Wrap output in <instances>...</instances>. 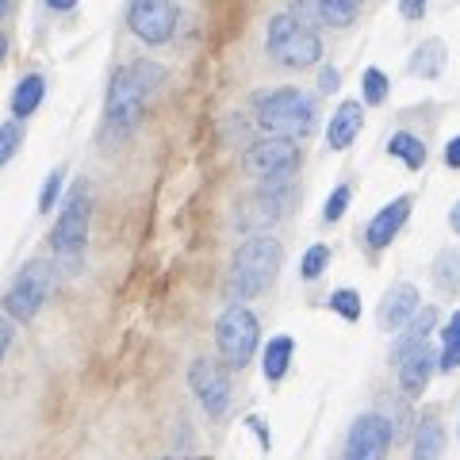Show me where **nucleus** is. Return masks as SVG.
<instances>
[{"instance_id": "f257e3e1", "label": "nucleus", "mask_w": 460, "mask_h": 460, "mask_svg": "<svg viewBox=\"0 0 460 460\" xmlns=\"http://www.w3.org/2000/svg\"><path fill=\"white\" fill-rule=\"evenodd\" d=\"M284 265V246L269 234H253L238 246L234 261H230V277H226V296L242 304V299L261 296L265 288L277 280V272Z\"/></svg>"}, {"instance_id": "f03ea898", "label": "nucleus", "mask_w": 460, "mask_h": 460, "mask_svg": "<svg viewBox=\"0 0 460 460\" xmlns=\"http://www.w3.org/2000/svg\"><path fill=\"white\" fill-rule=\"evenodd\" d=\"M265 50L277 66L284 69H307L323 58V39L314 31V23L307 20V8L296 4L292 12H280V16L269 20L265 31Z\"/></svg>"}, {"instance_id": "7ed1b4c3", "label": "nucleus", "mask_w": 460, "mask_h": 460, "mask_svg": "<svg viewBox=\"0 0 460 460\" xmlns=\"http://www.w3.org/2000/svg\"><path fill=\"white\" fill-rule=\"evenodd\" d=\"M253 123L277 138H307L319 123L314 100L299 89H269L253 96Z\"/></svg>"}, {"instance_id": "20e7f679", "label": "nucleus", "mask_w": 460, "mask_h": 460, "mask_svg": "<svg viewBox=\"0 0 460 460\" xmlns=\"http://www.w3.org/2000/svg\"><path fill=\"white\" fill-rule=\"evenodd\" d=\"M146 93L135 84L131 69H115V77L108 84V108H104V138L108 142H123L138 131L142 115H146Z\"/></svg>"}, {"instance_id": "39448f33", "label": "nucleus", "mask_w": 460, "mask_h": 460, "mask_svg": "<svg viewBox=\"0 0 460 460\" xmlns=\"http://www.w3.org/2000/svg\"><path fill=\"white\" fill-rule=\"evenodd\" d=\"M257 341H261V326H257V314L246 304H230L219 323H215V345H219L223 361L230 368H246L257 353Z\"/></svg>"}, {"instance_id": "423d86ee", "label": "nucleus", "mask_w": 460, "mask_h": 460, "mask_svg": "<svg viewBox=\"0 0 460 460\" xmlns=\"http://www.w3.org/2000/svg\"><path fill=\"white\" fill-rule=\"evenodd\" d=\"M296 181H261V189H257L253 196H246L234 211V223L242 230H253V234H261V230H269L272 223H280L288 211H292L296 204Z\"/></svg>"}, {"instance_id": "0eeeda50", "label": "nucleus", "mask_w": 460, "mask_h": 460, "mask_svg": "<svg viewBox=\"0 0 460 460\" xmlns=\"http://www.w3.org/2000/svg\"><path fill=\"white\" fill-rule=\"evenodd\" d=\"M54 280H58L54 261H27V265L20 269V277L12 280L8 296H4V311H8V319H16V323H31L35 314L42 311V304L50 299Z\"/></svg>"}, {"instance_id": "6e6552de", "label": "nucleus", "mask_w": 460, "mask_h": 460, "mask_svg": "<svg viewBox=\"0 0 460 460\" xmlns=\"http://www.w3.org/2000/svg\"><path fill=\"white\" fill-rule=\"evenodd\" d=\"M89 223H93V189H89V181H77L54 223V234H50L54 253L77 257L84 250V242H89Z\"/></svg>"}, {"instance_id": "1a4fd4ad", "label": "nucleus", "mask_w": 460, "mask_h": 460, "mask_svg": "<svg viewBox=\"0 0 460 460\" xmlns=\"http://www.w3.org/2000/svg\"><path fill=\"white\" fill-rule=\"evenodd\" d=\"M304 165V150L296 138H277L265 135L246 150V172L257 181H288Z\"/></svg>"}, {"instance_id": "9d476101", "label": "nucleus", "mask_w": 460, "mask_h": 460, "mask_svg": "<svg viewBox=\"0 0 460 460\" xmlns=\"http://www.w3.org/2000/svg\"><path fill=\"white\" fill-rule=\"evenodd\" d=\"M177 0H131V12H127V23H131L135 39H142L146 47H162L177 31Z\"/></svg>"}, {"instance_id": "9b49d317", "label": "nucleus", "mask_w": 460, "mask_h": 460, "mask_svg": "<svg viewBox=\"0 0 460 460\" xmlns=\"http://www.w3.org/2000/svg\"><path fill=\"white\" fill-rule=\"evenodd\" d=\"M189 387L196 402L204 407L211 419H223L230 411V376L219 361H211V357H196L189 365Z\"/></svg>"}, {"instance_id": "f8f14e48", "label": "nucleus", "mask_w": 460, "mask_h": 460, "mask_svg": "<svg viewBox=\"0 0 460 460\" xmlns=\"http://www.w3.org/2000/svg\"><path fill=\"white\" fill-rule=\"evenodd\" d=\"M387 453H392V422L376 411L361 414L345 438V460H387Z\"/></svg>"}, {"instance_id": "ddd939ff", "label": "nucleus", "mask_w": 460, "mask_h": 460, "mask_svg": "<svg viewBox=\"0 0 460 460\" xmlns=\"http://www.w3.org/2000/svg\"><path fill=\"white\" fill-rule=\"evenodd\" d=\"M411 208H414V199L411 196H395L392 204H384L376 215H372V223L365 226V242L372 250H387L392 242L399 238V230L407 226L411 219Z\"/></svg>"}, {"instance_id": "4468645a", "label": "nucleus", "mask_w": 460, "mask_h": 460, "mask_svg": "<svg viewBox=\"0 0 460 460\" xmlns=\"http://www.w3.org/2000/svg\"><path fill=\"white\" fill-rule=\"evenodd\" d=\"M395 368H399V387H402V395H407V399H419V395L426 392L429 376L438 372V349L426 341V345H419V349H411Z\"/></svg>"}, {"instance_id": "2eb2a0df", "label": "nucleus", "mask_w": 460, "mask_h": 460, "mask_svg": "<svg viewBox=\"0 0 460 460\" xmlns=\"http://www.w3.org/2000/svg\"><path fill=\"white\" fill-rule=\"evenodd\" d=\"M414 314H419V288L414 284H395L380 299V330H387V334H399Z\"/></svg>"}, {"instance_id": "dca6fc26", "label": "nucleus", "mask_w": 460, "mask_h": 460, "mask_svg": "<svg viewBox=\"0 0 460 460\" xmlns=\"http://www.w3.org/2000/svg\"><path fill=\"white\" fill-rule=\"evenodd\" d=\"M361 127H365V108H361V100H341L338 111L330 115L326 146H330V150H349L353 138L361 135Z\"/></svg>"}, {"instance_id": "f3484780", "label": "nucleus", "mask_w": 460, "mask_h": 460, "mask_svg": "<svg viewBox=\"0 0 460 460\" xmlns=\"http://www.w3.org/2000/svg\"><path fill=\"white\" fill-rule=\"evenodd\" d=\"M434 326H438V311H434V307H419V314H414V319L399 330L395 349H392V361L399 365L411 349H419V345H426V341H429V334H434Z\"/></svg>"}, {"instance_id": "a211bd4d", "label": "nucleus", "mask_w": 460, "mask_h": 460, "mask_svg": "<svg viewBox=\"0 0 460 460\" xmlns=\"http://www.w3.org/2000/svg\"><path fill=\"white\" fill-rule=\"evenodd\" d=\"M445 456V426L438 414H426L414 429V441H411V460H441Z\"/></svg>"}, {"instance_id": "6ab92c4d", "label": "nucleus", "mask_w": 460, "mask_h": 460, "mask_svg": "<svg viewBox=\"0 0 460 460\" xmlns=\"http://www.w3.org/2000/svg\"><path fill=\"white\" fill-rule=\"evenodd\" d=\"M445 62H449V50H445V42L441 39H426V42H419V50L411 54L407 69H411L414 77H422V81H434V77L445 74Z\"/></svg>"}, {"instance_id": "aec40b11", "label": "nucleus", "mask_w": 460, "mask_h": 460, "mask_svg": "<svg viewBox=\"0 0 460 460\" xmlns=\"http://www.w3.org/2000/svg\"><path fill=\"white\" fill-rule=\"evenodd\" d=\"M292 353H296V341L292 338H269L265 345V357H261V372L269 384H277L288 376V368H292Z\"/></svg>"}, {"instance_id": "412c9836", "label": "nucleus", "mask_w": 460, "mask_h": 460, "mask_svg": "<svg viewBox=\"0 0 460 460\" xmlns=\"http://www.w3.org/2000/svg\"><path fill=\"white\" fill-rule=\"evenodd\" d=\"M42 96H47V81H42L39 74H27V77L16 84V93H12V115H16V119H27V115H35L39 104H42Z\"/></svg>"}, {"instance_id": "4be33fe9", "label": "nucleus", "mask_w": 460, "mask_h": 460, "mask_svg": "<svg viewBox=\"0 0 460 460\" xmlns=\"http://www.w3.org/2000/svg\"><path fill=\"white\" fill-rule=\"evenodd\" d=\"M387 154L395 157V162H402L411 172H419L426 165V146H422V138L419 135H411V131H395L392 138H387Z\"/></svg>"}, {"instance_id": "5701e85b", "label": "nucleus", "mask_w": 460, "mask_h": 460, "mask_svg": "<svg viewBox=\"0 0 460 460\" xmlns=\"http://www.w3.org/2000/svg\"><path fill=\"white\" fill-rule=\"evenodd\" d=\"M314 16L330 27H349L361 16V0H314Z\"/></svg>"}, {"instance_id": "b1692460", "label": "nucleus", "mask_w": 460, "mask_h": 460, "mask_svg": "<svg viewBox=\"0 0 460 460\" xmlns=\"http://www.w3.org/2000/svg\"><path fill=\"white\" fill-rule=\"evenodd\" d=\"M438 368H441V372L460 368V311H453V314H449V323H445V330H441Z\"/></svg>"}, {"instance_id": "393cba45", "label": "nucleus", "mask_w": 460, "mask_h": 460, "mask_svg": "<svg viewBox=\"0 0 460 460\" xmlns=\"http://www.w3.org/2000/svg\"><path fill=\"white\" fill-rule=\"evenodd\" d=\"M434 284L441 288V292H460V250H441L434 257Z\"/></svg>"}, {"instance_id": "a878e982", "label": "nucleus", "mask_w": 460, "mask_h": 460, "mask_svg": "<svg viewBox=\"0 0 460 460\" xmlns=\"http://www.w3.org/2000/svg\"><path fill=\"white\" fill-rule=\"evenodd\" d=\"M127 69H131V77H135L138 89L146 93V100H150V96H154V93L165 84V69L157 66V62H146V58H142V62H131Z\"/></svg>"}, {"instance_id": "bb28decb", "label": "nucleus", "mask_w": 460, "mask_h": 460, "mask_svg": "<svg viewBox=\"0 0 460 460\" xmlns=\"http://www.w3.org/2000/svg\"><path fill=\"white\" fill-rule=\"evenodd\" d=\"M361 93H365V104H384L387 100V93H392V84H387V77H384V69H365V77H361Z\"/></svg>"}, {"instance_id": "cd10ccee", "label": "nucleus", "mask_w": 460, "mask_h": 460, "mask_svg": "<svg viewBox=\"0 0 460 460\" xmlns=\"http://www.w3.org/2000/svg\"><path fill=\"white\" fill-rule=\"evenodd\" d=\"M330 311L341 314L345 323H357L361 319V296H357L353 288H338V292L330 296Z\"/></svg>"}, {"instance_id": "c85d7f7f", "label": "nucleus", "mask_w": 460, "mask_h": 460, "mask_svg": "<svg viewBox=\"0 0 460 460\" xmlns=\"http://www.w3.org/2000/svg\"><path fill=\"white\" fill-rule=\"evenodd\" d=\"M326 265H330V246H311L307 253H304V261H299V277L304 280H319L323 272H326Z\"/></svg>"}, {"instance_id": "c756f323", "label": "nucleus", "mask_w": 460, "mask_h": 460, "mask_svg": "<svg viewBox=\"0 0 460 460\" xmlns=\"http://www.w3.org/2000/svg\"><path fill=\"white\" fill-rule=\"evenodd\" d=\"M23 146V135H20V123H0V169H4L12 157L20 154Z\"/></svg>"}, {"instance_id": "7c9ffc66", "label": "nucleus", "mask_w": 460, "mask_h": 460, "mask_svg": "<svg viewBox=\"0 0 460 460\" xmlns=\"http://www.w3.org/2000/svg\"><path fill=\"white\" fill-rule=\"evenodd\" d=\"M349 199H353V189H349V184H338V189L326 196V204H323V219L326 223H338L341 215H345V208H349Z\"/></svg>"}, {"instance_id": "2f4dec72", "label": "nucleus", "mask_w": 460, "mask_h": 460, "mask_svg": "<svg viewBox=\"0 0 460 460\" xmlns=\"http://www.w3.org/2000/svg\"><path fill=\"white\" fill-rule=\"evenodd\" d=\"M58 192H62V169H54L50 177H47V184H42V196H39V211H42V215L54 211Z\"/></svg>"}, {"instance_id": "473e14b6", "label": "nucleus", "mask_w": 460, "mask_h": 460, "mask_svg": "<svg viewBox=\"0 0 460 460\" xmlns=\"http://www.w3.org/2000/svg\"><path fill=\"white\" fill-rule=\"evenodd\" d=\"M429 8V0H399V16L402 20H422Z\"/></svg>"}, {"instance_id": "72a5a7b5", "label": "nucleus", "mask_w": 460, "mask_h": 460, "mask_svg": "<svg viewBox=\"0 0 460 460\" xmlns=\"http://www.w3.org/2000/svg\"><path fill=\"white\" fill-rule=\"evenodd\" d=\"M338 81H341V74H338L334 66H326L323 74H319V89H323V93H338V89H341Z\"/></svg>"}, {"instance_id": "f704fd0d", "label": "nucleus", "mask_w": 460, "mask_h": 460, "mask_svg": "<svg viewBox=\"0 0 460 460\" xmlns=\"http://www.w3.org/2000/svg\"><path fill=\"white\" fill-rule=\"evenodd\" d=\"M445 165H449V169H460V135L449 138V146H445Z\"/></svg>"}, {"instance_id": "c9c22d12", "label": "nucleus", "mask_w": 460, "mask_h": 460, "mask_svg": "<svg viewBox=\"0 0 460 460\" xmlns=\"http://www.w3.org/2000/svg\"><path fill=\"white\" fill-rule=\"evenodd\" d=\"M8 345H12V323L4 319V314H0V361H4Z\"/></svg>"}, {"instance_id": "e433bc0d", "label": "nucleus", "mask_w": 460, "mask_h": 460, "mask_svg": "<svg viewBox=\"0 0 460 460\" xmlns=\"http://www.w3.org/2000/svg\"><path fill=\"white\" fill-rule=\"evenodd\" d=\"M449 226H453V234H460V199H456L453 211H449Z\"/></svg>"}, {"instance_id": "4c0bfd02", "label": "nucleus", "mask_w": 460, "mask_h": 460, "mask_svg": "<svg viewBox=\"0 0 460 460\" xmlns=\"http://www.w3.org/2000/svg\"><path fill=\"white\" fill-rule=\"evenodd\" d=\"M47 4H50L54 12H69V8H74V4H77V0H47Z\"/></svg>"}, {"instance_id": "58836bf2", "label": "nucleus", "mask_w": 460, "mask_h": 460, "mask_svg": "<svg viewBox=\"0 0 460 460\" xmlns=\"http://www.w3.org/2000/svg\"><path fill=\"white\" fill-rule=\"evenodd\" d=\"M12 8H16V0H0V20H4Z\"/></svg>"}, {"instance_id": "ea45409f", "label": "nucleus", "mask_w": 460, "mask_h": 460, "mask_svg": "<svg viewBox=\"0 0 460 460\" xmlns=\"http://www.w3.org/2000/svg\"><path fill=\"white\" fill-rule=\"evenodd\" d=\"M4 54H8V39H4V31H0V62H4Z\"/></svg>"}]
</instances>
